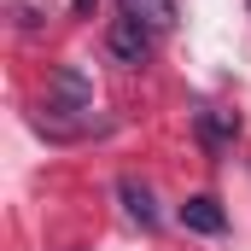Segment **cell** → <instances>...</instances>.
I'll list each match as a JSON object with an SVG mask.
<instances>
[{"mask_svg":"<svg viewBox=\"0 0 251 251\" xmlns=\"http://www.w3.org/2000/svg\"><path fill=\"white\" fill-rule=\"evenodd\" d=\"M105 53L123 64V70H140V64L152 59V29L134 24V18H117V24L105 29Z\"/></svg>","mask_w":251,"mask_h":251,"instance_id":"2","label":"cell"},{"mask_svg":"<svg viewBox=\"0 0 251 251\" xmlns=\"http://www.w3.org/2000/svg\"><path fill=\"white\" fill-rule=\"evenodd\" d=\"M123 18L146 24L152 35H164V29H176V0H123Z\"/></svg>","mask_w":251,"mask_h":251,"instance_id":"5","label":"cell"},{"mask_svg":"<svg viewBox=\"0 0 251 251\" xmlns=\"http://www.w3.org/2000/svg\"><path fill=\"white\" fill-rule=\"evenodd\" d=\"M94 111V88H88V76L76 70V64H64L59 76H53V100H47V117L59 123V117H88Z\"/></svg>","mask_w":251,"mask_h":251,"instance_id":"1","label":"cell"},{"mask_svg":"<svg viewBox=\"0 0 251 251\" xmlns=\"http://www.w3.org/2000/svg\"><path fill=\"white\" fill-rule=\"evenodd\" d=\"M117 199H123V210L140 222V228H158V204H152V193H146V181H134V176H123L117 181Z\"/></svg>","mask_w":251,"mask_h":251,"instance_id":"6","label":"cell"},{"mask_svg":"<svg viewBox=\"0 0 251 251\" xmlns=\"http://www.w3.org/2000/svg\"><path fill=\"white\" fill-rule=\"evenodd\" d=\"M181 228H193V234H222L228 216H222V204H216L210 193H193L187 204H181Z\"/></svg>","mask_w":251,"mask_h":251,"instance_id":"4","label":"cell"},{"mask_svg":"<svg viewBox=\"0 0 251 251\" xmlns=\"http://www.w3.org/2000/svg\"><path fill=\"white\" fill-rule=\"evenodd\" d=\"M88 12H94V0H76V18H88Z\"/></svg>","mask_w":251,"mask_h":251,"instance_id":"7","label":"cell"},{"mask_svg":"<svg viewBox=\"0 0 251 251\" xmlns=\"http://www.w3.org/2000/svg\"><path fill=\"white\" fill-rule=\"evenodd\" d=\"M193 128H199V140H204L210 152H222V146H234L240 117H234V111H216V105H199V111H193Z\"/></svg>","mask_w":251,"mask_h":251,"instance_id":"3","label":"cell"}]
</instances>
